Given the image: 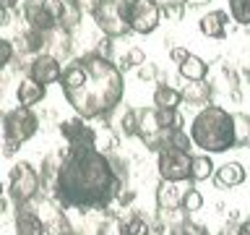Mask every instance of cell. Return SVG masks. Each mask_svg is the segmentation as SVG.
<instances>
[{"mask_svg": "<svg viewBox=\"0 0 250 235\" xmlns=\"http://www.w3.org/2000/svg\"><path fill=\"white\" fill-rule=\"evenodd\" d=\"M123 178L115 172L112 160L99 149L68 152L55 175L52 193L62 209H104L120 193Z\"/></svg>", "mask_w": 250, "mask_h": 235, "instance_id": "obj_1", "label": "cell"}, {"mask_svg": "<svg viewBox=\"0 0 250 235\" xmlns=\"http://www.w3.org/2000/svg\"><path fill=\"white\" fill-rule=\"evenodd\" d=\"M58 84L65 102L83 120L107 118L112 110L120 107L125 94L123 70L99 52L81 55L68 63Z\"/></svg>", "mask_w": 250, "mask_h": 235, "instance_id": "obj_2", "label": "cell"}, {"mask_svg": "<svg viewBox=\"0 0 250 235\" xmlns=\"http://www.w3.org/2000/svg\"><path fill=\"white\" fill-rule=\"evenodd\" d=\"M193 146H198L206 154H222L227 149H234V120L232 113L219 105H206L198 110V115L190 123Z\"/></svg>", "mask_w": 250, "mask_h": 235, "instance_id": "obj_3", "label": "cell"}, {"mask_svg": "<svg viewBox=\"0 0 250 235\" xmlns=\"http://www.w3.org/2000/svg\"><path fill=\"white\" fill-rule=\"evenodd\" d=\"M39 131V118L34 115L31 107H13L3 115V139H5V154H13L21 144L34 139Z\"/></svg>", "mask_w": 250, "mask_h": 235, "instance_id": "obj_4", "label": "cell"}, {"mask_svg": "<svg viewBox=\"0 0 250 235\" xmlns=\"http://www.w3.org/2000/svg\"><path fill=\"white\" fill-rule=\"evenodd\" d=\"M42 191V180H39V170L31 162H16L8 175V196L16 207L21 204H31Z\"/></svg>", "mask_w": 250, "mask_h": 235, "instance_id": "obj_5", "label": "cell"}, {"mask_svg": "<svg viewBox=\"0 0 250 235\" xmlns=\"http://www.w3.org/2000/svg\"><path fill=\"white\" fill-rule=\"evenodd\" d=\"M125 21L133 34H151L162 24V8L156 0H125Z\"/></svg>", "mask_w": 250, "mask_h": 235, "instance_id": "obj_6", "label": "cell"}, {"mask_svg": "<svg viewBox=\"0 0 250 235\" xmlns=\"http://www.w3.org/2000/svg\"><path fill=\"white\" fill-rule=\"evenodd\" d=\"M91 16L102 29V34L109 39H120L130 31L128 21H125V0H99Z\"/></svg>", "mask_w": 250, "mask_h": 235, "instance_id": "obj_7", "label": "cell"}, {"mask_svg": "<svg viewBox=\"0 0 250 235\" xmlns=\"http://www.w3.org/2000/svg\"><path fill=\"white\" fill-rule=\"evenodd\" d=\"M190 152L175 146H162L156 152V167H159V178L169 180V183H183L190 175Z\"/></svg>", "mask_w": 250, "mask_h": 235, "instance_id": "obj_8", "label": "cell"}, {"mask_svg": "<svg viewBox=\"0 0 250 235\" xmlns=\"http://www.w3.org/2000/svg\"><path fill=\"white\" fill-rule=\"evenodd\" d=\"M60 11H62V0H29L23 5V19H26L29 29L50 34V31L58 29Z\"/></svg>", "mask_w": 250, "mask_h": 235, "instance_id": "obj_9", "label": "cell"}, {"mask_svg": "<svg viewBox=\"0 0 250 235\" xmlns=\"http://www.w3.org/2000/svg\"><path fill=\"white\" fill-rule=\"evenodd\" d=\"M60 136L65 139L68 152H86V149H97V131L89 125L83 118H70L60 123Z\"/></svg>", "mask_w": 250, "mask_h": 235, "instance_id": "obj_10", "label": "cell"}, {"mask_svg": "<svg viewBox=\"0 0 250 235\" xmlns=\"http://www.w3.org/2000/svg\"><path fill=\"white\" fill-rule=\"evenodd\" d=\"M136 136L146 144V149L159 152L164 141V128L159 125V118H156V107L136 110Z\"/></svg>", "mask_w": 250, "mask_h": 235, "instance_id": "obj_11", "label": "cell"}, {"mask_svg": "<svg viewBox=\"0 0 250 235\" xmlns=\"http://www.w3.org/2000/svg\"><path fill=\"white\" fill-rule=\"evenodd\" d=\"M62 76V63L58 60V55H50V52H39L31 58L29 63V78H34L37 84H58Z\"/></svg>", "mask_w": 250, "mask_h": 235, "instance_id": "obj_12", "label": "cell"}, {"mask_svg": "<svg viewBox=\"0 0 250 235\" xmlns=\"http://www.w3.org/2000/svg\"><path fill=\"white\" fill-rule=\"evenodd\" d=\"M16 235H44V219L31 204H21L13 214Z\"/></svg>", "mask_w": 250, "mask_h": 235, "instance_id": "obj_13", "label": "cell"}, {"mask_svg": "<svg viewBox=\"0 0 250 235\" xmlns=\"http://www.w3.org/2000/svg\"><path fill=\"white\" fill-rule=\"evenodd\" d=\"M180 199H183V191H180V183H169V180H162L156 186V209L162 214H169V212L180 209Z\"/></svg>", "mask_w": 250, "mask_h": 235, "instance_id": "obj_14", "label": "cell"}, {"mask_svg": "<svg viewBox=\"0 0 250 235\" xmlns=\"http://www.w3.org/2000/svg\"><path fill=\"white\" fill-rule=\"evenodd\" d=\"M47 97V86H42V84H37L34 78H21L19 81V86H16V99H19V105L21 107H34V105H39Z\"/></svg>", "mask_w": 250, "mask_h": 235, "instance_id": "obj_15", "label": "cell"}, {"mask_svg": "<svg viewBox=\"0 0 250 235\" xmlns=\"http://www.w3.org/2000/svg\"><path fill=\"white\" fill-rule=\"evenodd\" d=\"M214 183L219 188H237L245 183V167L240 162H224L214 172Z\"/></svg>", "mask_w": 250, "mask_h": 235, "instance_id": "obj_16", "label": "cell"}, {"mask_svg": "<svg viewBox=\"0 0 250 235\" xmlns=\"http://www.w3.org/2000/svg\"><path fill=\"white\" fill-rule=\"evenodd\" d=\"M198 29H201V34L208 37V39H224V34H227V13L224 11H211L206 16H201Z\"/></svg>", "mask_w": 250, "mask_h": 235, "instance_id": "obj_17", "label": "cell"}, {"mask_svg": "<svg viewBox=\"0 0 250 235\" xmlns=\"http://www.w3.org/2000/svg\"><path fill=\"white\" fill-rule=\"evenodd\" d=\"M177 68H180V76H183L185 81H203V78H206V73H208L206 60L198 58V55H193V52H188L185 60L177 63Z\"/></svg>", "mask_w": 250, "mask_h": 235, "instance_id": "obj_18", "label": "cell"}, {"mask_svg": "<svg viewBox=\"0 0 250 235\" xmlns=\"http://www.w3.org/2000/svg\"><path fill=\"white\" fill-rule=\"evenodd\" d=\"M183 105V97H180V89L169 84H156L154 89V107L156 110H172Z\"/></svg>", "mask_w": 250, "mask_h": 235, "instance_id": "obj_19", "label": "cell"}, {"mask_svg": "<svg viewBox=\"0 0 250 235\" xmlns=\"http://www.w3.org/2000/svg\"><path fill=\"white\" fill-rule=\"evenodd\" d=\"M214 175V162H211V154H195L190 157V178L193 183H201V180H208Z\"/></svg>", "mask_w": 250, "mask_h": 235, "instance_id": "obj_20", "label": "cell"}, {"mask_svg": "<svg viewBox=\"0 0 250 235\" xmlns=\"http://www.w3.org/2000/svg\"><path fill=\"white\" fill-rule=\"evenodd\" d=\"M169 233L172 235H208L206 227L198 225V222H190L183 209H180V217H175L169 222Z\"/></svg>", "mask_w": 250, "mask_h": 235, "instance_id": "obj_21", "label": "cell"}, {"mask_svg": "<svg viewBox=\"0 0 250 235\" xmlns=\"http://www.w3.org/2000/svg\"><path fill=\"white\" fill-rule=\"evenodd\" d=\"M180 97H183V102H188V105H206L208 102V84L188 81L183 86V92H180Z\"/></svg>", "mask_w": 250, "mask_h": 235, "instance_id": "obj_22", "label": "cell"}, {"mask_svg": "<svg viewBox=\"0 0 250 235\" xmlns=\"http://www.w3.org/2000/svg\"><path fill=\"white\" fill-rule=\"evenodd\" d=\"M232 120H234V149L250 146V115L232 113Z\"/></svg>", "mask_w": 250, "mask_h": 235, "instance_id": "obj_23", "label": "cell"}, {"mask_svg": "<svg viewBox=\"0 0 250 235\" xmlns=\"http://www.w3.org/2000/svg\"><path fill=\"white\" fill-rule=\"evenodd\" d=\"M156 118H159V125L164 131H175V128H183L185 125V118L177 107L172 110H156Z\"/></svg>", "mask_w": 250, "mask_h": 235, "instance_id": "obj_24", "label": "cell"}, {"mask_svg": "<svg viewBox=\"0 0 250 235\" xmlns=\"http://www.w3.org/2000/svg\"><path fill=\"white\" fill-rule=\"evenodd\" d=\"M201 207H203V193L198 188H185L183 199H180V209H183L185 214H193V212H198Z\"/></svg>", "mask_w": 250, "mask_h": 235, "instance_id": "obj_25", "label": "cell"}, {"mask_svg": "<svg viewBox=\"0 0 250 235\" xmlns=\"http://www.w3.org/2000/svg\"><path fill=\"white\" fill-rule=\"evenodd\" d=\"M229 3V16L240 26H250V0H227Z\"/></svg>", "mask_w": 250, "mask_h": 235, "instance_id": "obj_26", "label": "cell"}, {"mask_svg": "<svg viewBox=\"0 0 250 235\" xmlns=\"http://www.w3.org/2000/svg\"><path fill=\"white\" fill-rule=\"evenodd\" d=\"M117 131H120L125 139L136 136V110H130V107H123L120 110V118H117Z\"/></svg>", "mask_w": 250, "mask_h": 235, "instance_id": "obj_27", "label": "cell"}, {"mask_svg": "<svg viewBox=\"0 0 250 235\" xmlns=\"http://www.w3.org/2000/svg\"><path fill=\"white\" fill-rule=\"evenodd\" d=\"M97 235H125V225H123V219H117V217L104 219V222L99 225Z\"/></svg>", "mask_w": 250, "mask_h": 235, "instance_id": "obj_28", "label": "cell"}, {"mask_svg": "<svg viewBox=\"0 0 250 235\" xmlns=\"http://www.w3.org/2000/svg\"><path fill=\"white\" fill-rule=\"evenodd\" d=\"M144 63H146V52L138 50V47H130L123 55V68H136V66H144Z\"/></svg>", "mask_w": 250, "mask_h": 235, "instance_id": "obj_29", "label": "cell"}, {"mask_svg": "<svg viewBox=\"0 0 250 235\" xmlns=\"http://www.w3.org/2000/svg\"><path fill=\"white\" fill-rule=\"evenodd\" d=\"M13 55H16L13 42H11V39H5V37H0V70L13 60Z\"/></svg>", "mask_w": 250, "mask_h": 235, "instance_id": "obj_30", "label": "cell"}, {"mask_svg": "<svg viewBox=\"0 0 250 235\" xmlns=\"http://www.w3.org/2000/svg\"><path fill=\"white\" fill-rule=\"evenodd\" d=\"M185 55H188V50H185V47H172L169 58L175 60V63H183V60H185Z\"/></svg>", "mask_w": 250, "mask_h": 235, "instance_id": "obj_31", "label": "cell"}, {"mask_svg": "<svg viewBox=\"0 0 250 235\" xmlns=\"http://www.w3.org/2000/svg\"><path fill=\"white\" fill-rule=\"evenodd\" d=\"M211 0H183V5H188V8H201V5H208Z\"/></svg>", "mask_w": 250, "mask_h": 235, "instance_id": "obj_32", "label": "cell"}, {"mask_svg": "<svg viewBox=\"0 0 250 235\" xmlns=\"http://www.w3.org/2000/svg\"><path fill=\"white\" fill-rule=\"evenodd\" d=\"M21 0H0V8H5V11H13L16 5H19Z\"/></svg>", "mask_w": 250, "mask_h": 235, "instance_id": "obj_33", "label": "cell"}, {"mask_svg": "<svg viewBox=\"0 0 250 235\" xmlns=\"http://www.w3.org/2000/svg\"><path fill=\"white\" fill-rule=\"evenodd\" d=\"M58 235H81V233H78V230H73L70 225H65V227H62V230H60Z\"/></svg>", "mask_w": 250, "mask_h": 235, "instance_id": "obj_34", "label": "cell"}, {"mask_svg": "<svg viewBox=\"0 0 250 235\" xmlns=\"http://www.w3.org/2000/svg\"><path fill=\"white\" fill-rule=\"evenodd\" d=\"M144 235H162V227H156V225H151V227H148V230H146Z\"/></svg>", "mask_w": 250, "mask_h": 235, "instance_id": "obj_35", "label": "cell"}, {"mask_svg": "<svg viewBox=\"0 0 250 235\" xmlns=\"http://www.w3.org/2000/svg\"><path fill=\"white\" fill-rule=\"evenodd\" d=\"M5 24H8V11H5V8H0V26H5Z\"/></svg>", "mask_w": 250, "mask_h": 235, "instance_id": "obj_36", "label": "cell"}, {"mask_svg": "<svg viewBox=\"0 0 250 235\" xmlns=\"http://www.w3.org/2000/svg\"><path fill=\"white\" fill-rule=\"evenodd\" d=\"M3 191H5V186H3V180H0V199H3Z\"/></svg>", "mask_w": 250, "mask_h": 235, "instance_id": "obj_37", "label": "cell"}, {"mask_svg": "<svg viewBox=\"0 0 250 235\" xmlns=\"http://www.w3.org/2000/svg\"><path fill=\"white\" fill-rule=\"evenodd\" d=\"M248 225H250V217H248Z\"/></svg>", "mask_w": 250, "mask_h": 235, "instance_id": "obj_38", "label": "cell"}]
</instances>
